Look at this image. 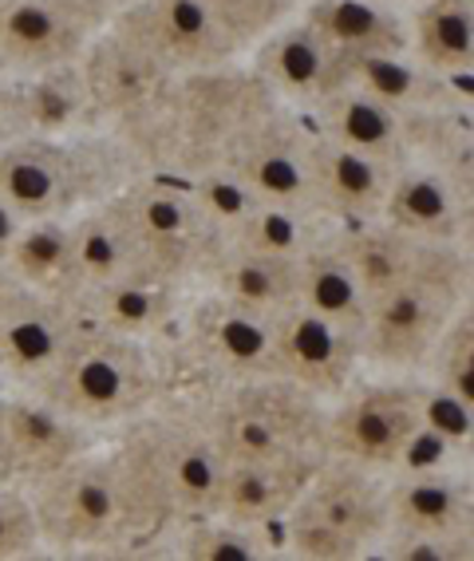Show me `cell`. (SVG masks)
I'll return each mask as SVG.
<instances>
[{
  "mask_svg": "<svg viewBox=\"0 0 474 561\" xmlns=\"http://www.w3.org/2000/svg\"><path fill=\"white\" fill-rule=\"evenodd\" d=\"M277 107L245 60L222 68L171 76L151 107L131 123L112 127L142 171L198 179L206 171H222L233 147Z\"/></svg>",
  "mask_w": 474,
  "mask_h": 561,
  "instance_id": "cell-1",
  "label": "cell"
},
{
  "mask_svg": "<svg viewBox=\"0 0 474 561\" xmlns=\"http://www.w3.org/2000/svg\"><path fill=\"white\" fill-rule=\"evenodd\" d=\"M142 174L112 127L0 139V198L21 221L76 218Z\"/></svg>",
  "mask_w": 474,
  "mask_h": 561,
  "instance_id": "cell-2",
  "label": "cell"
},
{
  "mask_svg": "<svg viewBox=\"0 0 474 561\" xmlns=\"http://www.w3.org/2000/svg\"><path fill=\"white\" fill-rule=\"evenodd\" d=\"M24 491L41 526L44 558H139L159 534L107 439Z\"/></svg>",
  "mask_w": 474,
  "mask_h": 561,
  "instance_id": "cell-3",
  "label": "cell"
},
{
  "mask_svg": "<svg viewBox=\"0 0 474 561\" xmlns=\"http://www.w3.org/2000/svg\"><path fill=\"white\" fill-rule=\"evenodd\" d=\"M107 447L159 530L190 514H210L226 462L194 408V396L190 400L166 396L115 427L107 435Z\"/></svg>",
  "mask_w": 474,
  "mask_h": 561,
  "instance_id": "cell-4",
  "label": "cell"
},
{
  "mask_svg": "<svg viewBox=\"0 0 474 561\" xmlns=\"http://www.w3.org/2000/svg\"><path fill=\"white\" fill-rule=\"evenodd\" d=\"M28 391L68 411L71 420L100 432L103 439L127 420L174 396L171 360L162 356L159 341H135V336L95 329L88 321L71 332L60 360Z\"/></svg>",
  "mask_w": 474,
  "mask_h": 561,
  "instance_id": "cell-5",
  "label": "cell"
},
{
  "mask_svg": "<svg viewBox=\"0 0 474 561\" xmlns=\"http://www.w3.org/2000/svg\"><path fill=\"white\" fill-rule=\"evenodd\" d=\"M103 210L127 245L131 273L166 280L174 289H203L226 250V230L206 214L190 182L171 174H135L103 202Z\"/></svg>",
  "mask_w": 474,
  "mask_h": 561,
  "instance_id": "cell-6",
  "label": "cell"
},
{
  "mask_svg": "<svg viewBox=\"0 0 474 561\" xmlns=\"http://www.w3.org/2000/svg\"><path fill=\"white\" fill-rule=\"evenodd\" d=\"M222 462H309L324 455L328 400L281 376L213 383L194 396Z\"/></svg>",
  "mask_w": 474,
  "mask_h": 561,
  "instance_id": "cell-7",
  "label": "cell"
},
{
  "mask_svg": "<svg viewBox=\"0 0 474 561\" xmlns=\"http://www.w3.org/2000/svg\"><path fill=\"white\" fill-rule=\"evenodd\" d=\"M388 534V471L324 455L277 522L281 558L363 561Z\"/></svg>",
  "mask_w": 474,
  "mask_h": 561,
  "instance_id": "cell-8",
  "label": "cell"
},
{
  "mask_svg": "<svg viewBox=\"0 0 474 561\" xmlns=\"http://www.w3.org/2000/svg\"><path fill=\"white\" fill-rule=\"evenodd\" d=\"M424 400L419 376L400 371H360L340 396L324 408V455H340L395 471L424 455Z\"/></svg>",
  "mask_w": 474,
  "mask_h": 561,
  "instance_id": "cell-9",
  "label": "cell"
},
{
  "mask_svg": "<svg viewBox=\"0 0 474 561\" xmlns=\"http://www.w3.org/2000/svg\"><path fill=\"white\" fill-rule=\"evenodd\" d=\"M471 297L474 289L447 285V280H407L372 297L360 329L363 371L415 376L424 368L435 336L451 321V312Z\"/></svg>",
  "mask_w": 474,
  "mask_h": 561,
  "instance_id": "cell-10",
  "label": "cell"
},
{
  "mask_svg": "<svg viewBox=\"0 0 474 561\" xmlns=\"http://www.w3.org/2000/svg\"><path fill=\"white\" fill-rule=\"evenodd\" d=\"M178 344L206 383H238L273 376L269 317L222 301L218 293L194 289L178 321Z\"/></svg>",
  "mask_w": 474,
  "mask_h": 561,
  "instance_id": "cell-11",
  "label": "cell"
},
{
  "mask_svg": "<svg viewBox=\"0 0 474 561\" xmlns=\"http://www.w3.org/2000/svg\"><path fill=\"white\" fill-rule=\"evenodd\" d=\"M112 28L139 44L166 76L222 68L242 60L206 0H131L112 16Z\"/></svg>",
  "mask_w": 474,
  "mask_h": 561,
  "instance_id": "cell-12",
  "label": "cell"
},
{
  "mask_svg": "<svg viewBox=\"0 0 474 561\" xmlns=\"http://www.w3.org/2000/svg\"><path fill=\"white\" fill-rule=\"evenodd\" d=\"M112 16L100 0H0V51L9 76L76 64Z\"/></svg>",
  "mask_w": 474,
  "mask_h": 561,
  "instance_id": "cell-13",
  "label": "cell"
},
{
  "mask_svg": "<svg viewBox=\"0 0 474 561\" xmlns=\"http://www.w3.org/2000/svg\"><path fill=\"white\" fill-rule=\"evenodd\" d=\"M309 142H313L309 115L277 103L233 147L222 171H230L257 202L313 214V206H309Z\"/></svg>",
  "mask_w": 474,
  "mask_h": 561,
  "instance_id": "cell-14",
  "label": "cell"
},
{
  "mask_svg": "<svg viewBox=\"0 0 474 561\" xmlns=\"http://www.w3.org/2000/svg\"><path fill=\"white\" fill-rule=\"evenodd\" d=\"M388 534L474 546V482L459 462H407L388 471Z\"/></svg>",
  "mask_w": 474,
  "mask_h": 561,
  "instance_id": "cell-15",
  "label": "cell"
},
{
  "mask_svg": "<svg viewBox=\"0 0 474 561\" xmlns=\"http://www.w3.org/2000/svg\"><path fill=\"white\" fill-rule=\"evenodd\" d=\"M273 332V376L313 391L321 400L340 396L348 383L363 371L360 364V336L340 324L324 321L304 305L269 317Z\"/></svg>",
  "mask_w": 474,
  "mask_h": 561,
  "instance_id": "cell-16",
  "label": "cell"
},
{
  "mask_svg": "<svg viewBox=\"0 0 474 561\" xmlns=\"http://www.w3.org/2000/svg\"><path fill=\"white\" fill-rule=\"evenodd\" d=\"M242 60L269 88L273 100L301 115H309L324 95L348 83V60L328 48L301 16L265 32L253 48H245Z\"/></svg>",
  "mask_w": 474,
  "mask_h": 561,
  "instance_id": "cell-17",
  "label": "cell"
},
{
  "mask_svg": "<svg viewBox=\"0 0 474 561\" xmlns=\"http://www.w3.org/2000/svg\"><path fill=\"white\" fill-rule=\"evenodd\" d=\"M76 71H80L95 127H123V123H131L135 115H142L159 100V91L171 80L139 44L127 41L112 24L80 51Z\"/></svg>",
  "mask_w": 474,
  "mask_h": 561,
  "instance_id": "cell-18",
  "label": "cell"
},
{
  "mask_svg": "<svg viewBox=\"0 0 474 561\" xmlns=\"http://www.w3.org/2000/svg\"><path fill=\"white\" fill-rule=\"evenodd\" d=\"M4 432H9L12 455V482L32 486L44 474L60 471L71 459H80L95 443H103L100 432L71 420L68 411L48 403L44 396L28 388H9L4 383Z\"/></svg>",
  "mask_w": 474,
  "mask_h": 561,
  "instance_id": "cell-19",
  "label": "cell"
},
{
  "mask_svg": "<svg viewBox=\"0 0 474 561\" xmlns=\"http://www.w3.org/2000/svg\"><path fill=\"white\" fill-rule=\"evenodd\" d=\"M309 123L328 142H336V147H344V151L352 154H363L368 162H375V167H384L392 174L412 167L404 115L395 107H388L384 100L368 95V91L352 88V83H344L333 95H324L309 111Z\"/></svg>",
  "mask_w": 474,
  "mask_h": 561,
  "instance_id": "cell-20",
  "label": "cell"
},
{
  "mask_svg": "<svg viewBox=\"0 0 474 561\" xmlns=\"http://www.w3.org/2000/svg\"><path fill=\"white\" fill-rule=\"evenodd\" d=\"M80 309L63 297H48L36 289H16L12 301L9 332H4V364H0V383L9 388H36L68 348L71 332L80 329Z\"/></svg>",
  "mask_w": 474,
  "mask_h": 561,
  "instance_id": "cell-21",
  "label": "cell"
},
{
  "mask_svg": "<svg viewBox=\"0 0 474 561\" xmlns=\"http://www.w3.org/2000/svg\"><path fill=\"white\" fill-rule=\"evenodd\" d=\"M380 221L407 238L424 241H463L474 245V198L454 191L443 174L427 167H404L388 182Z\"/></svg>",
  "mask_w": 474,
  "mask_h": 561,
  "instance_id": "cell-22",
  "label": "cell"
},
{
  "mask_svg": "<svg viewBox=\"0 0 474 561\" xmlns=\"http://www.w3.org/2000/svg\"><path fill=\"white\" fill-rule=\"evenodd\" d=\"M392 171L368 162L328 142L313 130L309 142V206L321 221L333 226H356V221H375L384 206Z\"/></svg>",
  "mask_w": 474,
  "mask_h": 561,
  "instance_id": "cell-23",
  "label": "cell"
},
{
  "mask_svg": "<svg viewBox=\"0 0 474 561\" xmlns=\"http://www.w3.org/2000/svg\"><path fill=\"white\" fill-rule=\"evenodd\" d=\"M95 127L76 64L0 80V139Z\"/></svg>",
  "mask_w": 474,
  "mask_h": 561,
  "instance_id": "cell-24",
  "label": "cell"
},
{
  "mask_svg": "<svg viewBox=\"0 0 474 561\" xmlns=\"http://www.w3.org/2000/svg\"><path fill=\"white\" fill-rule=\"evenodd\" d=\"M186 289H174L166 280L139 277L127 273L119 280L95 285L76 301L80 317L95 329L119 332V336H135V341H166L182 321L186 309Z\"/></svg>",
  "mask_w": 474,
  "mask_h": 561,
  "instance_id": "cell-25",
  "label": "cell"
},
{
  "mask_svg": "<svg viewBox=\"0 0 474 561\" xmlns=\"http://www.w3.org/2000/svg\"><path fill=\"white\" fill-rule=\"evenodd\" d=\"M301 21L348 64L407 51V9L392 0H309Z\"/></svg>",
  "mask_w": 474,
  "mask_h": 561,
  "instance_id": "cell-26",
  "label": "cell"
},
{
  "mask_svg": "<svg viewBox=\"0 0 474 561\" xmlns=\"http://www.w3.org/2000/svg\"><path fill=\"white\" fill-rule=\"evenodd\" d=\"M321 459H309V462H301V459L297 462H226L210 514L245 522V526L277 530V522L289 514V506L297 502V494H301V486L309 482V474H313V467Z\"/></svg>",
  "mask_w": 474,
  "mask_h": 561,
  "instance_id": "cell-27",
  "label": "cell"
},
{
  "mask_svg": "<svg viewBox=\"0 0 474 561\" xmlns=\"http://www.w3.org/2000/svg\"><path fill=\"white\" fill-rule=\"evenodd\" d=\"M139 558H174V561H273L281 558L277 530L245 526L222 514H190L162 526Z\"/></svg>",
  "mask_w": 474,
  "mask_h": 561,
  "instance_id": "cell-28",
  "label": "cell"
},
{
  "mask_svg": "<svg viewBox=\"0 0 474 561\" xmlns=\"http://www.w3.org/2000/svg\"><path fill=\"white\" fill-rule=\"evenodd\" d=\"M407 56L443 80L471 83L474 0H415L407 4Z\"/></svg>",
  "mask_w": 474,
  "mask_h": 561,
  "instance_id": "cell-29",
  "label": "cell"
},
{
  "mask_svg": "<svg viewBox=\"0 0 474 561\" xmlns=\"http://www.w3.org/2000/svg\"><path fill=\"white\" fill-rule=\"evenodd\" d=\"M4 270L24 289L63 297L76 305L80 297V265H76V218H36L21 221V230L4 253Z\"/></svg>",
  "mask_w": 474,
  "mask_h": 561,
  "instance_id": "cell-30",
  "label": "cell"
},
{
  "mask_svg": "<svg viewBox=\"0 0 474 561\" xmlns=\"http://www.w3.org/2000/svg\"><path fill=\"white\" fill-rule=\"evenodd\" d=\"M297 305L360 336L368 297H363L360 280L344 257L336 226H324L321 238L297 257Z\"/></svg>",
  "mask_w": 474,
  "mask_h": 561,
  "instance_id": "cell-31",
  "label": "cell"
},
{
  "mask_svg": "<svg viewBox=\"0 0 474 561\" xmlns=\"http://www.w3.org/2000/svg\"><path fill=\"white\" fill-rule=\"evenodd\" d=\"M348 83L375 100H384L400 115L412 111H435V107H471V83L443 80L435 71L400 51V56H360L348 64Z\"/></svg>",
  "mask_w": 474,
  "mask_h": 561,
  "instance_id": "cell-32",
  "label": "cell"
},
{
  "mask_svg": "<svg viewBox=\"0 0 474 561\" xmlns=\"http://www.w3.org/2000/svg\"><path fill=\"white\" fill-rule=\"evenodd\" d=\"M203 289L218 293L222 301L238 305V309L273 317V312L297 305V261L253 253L226 241L222 257L213 261Z\"/></svg>",
  "mask_w": 474,
  "mask_h": 561,
  "instance_id": "cell-33",
  "label": "cell"
},
{
  "mask_svg": "<svg viewBox=\"0 0 474 561\" xmlns=\"http://www.w3.org/2000/svg\"><path fill=\"white\" fill-rule=\"evenodd\" d=\"M407 154L415 167L443 174L454 191L474 198V119L471 107H435L404 115Z\"/></svg>",
  "mask_w": 474,
  "mask_h": 561,
  "instance_id": "cell-34",
  "label": "cell"
},
{
  "mask_svg": "<svg viewBox=\"0 0 474 561\" xmlns=\"http://www.w3.org/2000/svg\"><path fill=\"white\" fill-rule=\"evenodd\" d=\"M427 388L474 408V297L451 312V321L435 336L424 368L415 371Z\"/></svg>",
  "mask_w": 474,
  "mask_h": 561,
  "instance_id": "cell-35",
  "label": "cell"
},
{
  "mask_svg": "<svg viewBox=\"0 0 474 561\" xmlns=\"http://www.w3.org/2000/svg\"><path fill=\"white\" fill-rule=\"evenodd\" d=\"M324 226H333V221H321V218H313V214L262 202L257 210L245 214V218L230 230V245H242V250H253V253H269V257L297 261L316 238H321Z\"/></svg>",
  "mask_w": 474,
  "mask_h": 561,
  "instance_id": "cell-36",
  "label": "cell"
},
{
  "mask_svg": "<svg viewBox=\"0 0 474 561\" xmlns=\"http://www.w3.org/2000/svg\"><path fill=\"white\" fill-rule=\"evenodd\" d=\"M76 265H80V297L95 285H107V280H119L131 273L127 245H123L119 230H115V221L107 218L103 206L76 214Z\"/></svg>",
  "mask_w": 474,
  "mask_h": 561,
  "instance_id": "cell-37",
  "label": "cell"
},
{
  "mask_svg": "<svg viewBox=\"0 0 474 561\" xmlns=\"http://www.w3.org/2000/svg\"><path fill=\"white\" fill-rule=\"evenodd\" d=\"M206 4H210V12L226 28V36L245 56V48H253L265 32L281 28L285 21L301 16V9L309 0H206Z\"/></svg>",
  "mask_w": 474,
  "mask_h": 561,
  "instance_id": "cell-38",
  "label": "cell"
},
{
  "mask_svg": "<svg viewBox=\"0 0 474 561\" xmlns=\"http://www.w3.org/2000/svg\"><path fill=\"white\" fill-rule=\"evenodd\" d=\"M44 558V541L28 491L16 482H0V561Z\"/></svg>",
  "mask_w": 474,
  "mask_h": 561,
  "instance_id": "cell-39",
  "label": "cell"
},
{
  "mask_svg": "<svg viewBox=\"0 0 474 561\" xmlns=\"http://www.w3.org/2000/svg\"><path fill=\"white\" fill-rule=\"evenodd\" d=\"M372 558L388 561H471L474 546H454V541L424 538V534H384Z\"/></svg>",
  "mask_w": 474,
  "mask_h": 561,
  "instance_id": "cell-40",
  "label": "cell"
},
{
  "mask_svg": "<svg viewBox=\"0 0 474 561\" xmlns=\"http://www.w3.org/2000/svg\"><path fill=\"white\" fill-rule=\"evenodd\" d=\"M16 289H21V280L12 277L4 270V261H0V364H4V332H9V317H12V301H16Z\"/></svg>",
  "mask_w": 474,
  "mask_h": 561,
  "instance_id": "cell-41",
  "label": "cell"
},
{
  "mask_svg": "<svg viewBox=\"0 0 474 561\" xmlns=\"http://www.w3.org/2000/svg\"><path fill=\"white\" fill-rule=\"evenodd\" d=\"M0 482H12V455H9V432H4V383H0Z\"/></svg>",
  "mask_w": 474,
  "mask_h": 561,
  "instance_id": "cell-42",
  "label": "cell"
},
{
  "mask_svg": "<svg viewBox=\"0 0 474 561\" xmlns=\"http://www.w3.org/2000/svg\"><path fill=\"white\" fill-rule=\"evenodd\" d=\"M16 230H21V218L4 206V198H0V257L9 253V245H12V238H16Z\"/></svg>",
  "mask_w": 474,
  "mask_h": 561,
  "instance_id": "cell-43",
  "label": "cell"
},
{
  "mask_svg": "<svg viewBox=\"0 0 474 561\" xmlns=\"http://www.w3.org/2000/svg\"><path fill=\"white\" fill-rule=\"evenodd\" d=\"M100 4H107V9H112V12H119V9H127L131 0H100Z\"/></svg>",
  "mask_w": 474,
  "mask_h": 561,
  "instance_id": "cell-44",
  "label": "cell"
},
{
  "mask_svg": "<svg viewBox=\"0 0 474 561\" xmlns=\"http://www.w3.org/2000/svg\"><path fill=\"white\" fill-rule=\"evenodd\" d=\"M392 4H400V9H407V4H415V0H392Z\"/></svg>",
  "mask_w": 474,
  "mask_h": 561,
  "instance_id": "cell-45",
  "label": "cell"
}]
</instances>
